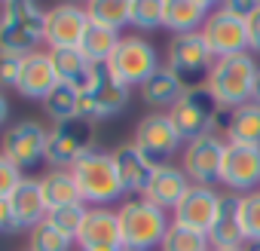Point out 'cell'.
Returning a JSON list of instances; mask_svg holds the SVG:
<instances>
[{
  "label": "cell",
  "instance_id": "e575fe53",
  "mask_svg": "<svg viewBox=\"0 0 260 251\" xmlns=\"http://www.w3.org/2000/svg\"><path fill=\"white\" fill-rule=\"evenodd\" d=\"M242 227L245 239H260V190L242 196Z\"/></svg>",
  "mask_w": 260,
  "mask_h": 251
},
{
  "label": "cell",
  "instance_id": "3957f363",
  "mask_svg": "<svg viewBox=\"0 0 260 251\" xmlns=\"http://www.w3.org/2000/svg\"><path fill=\"white\" fill-rule=\"evenodd\" d=\"M257 61L251 52H239V55H226V58H217L205 86L208 92L217 98V104L226 110H236L242 104L251 101V92H254V80H257Z\"/></svg>",
  "mask_w": 260,
  "mask_h": 251
},
{
  "label": "cell",
  "instance_id": "9c48e42d",
  "mask_svg": "<svg viewBox=\"0 0 260 251\" xmlns=\"http://www.w3.org/2000/svg\"><path fill=\"white\" fill-rule=\"evenodd\" d=\"M128 95H132V89H128L125 83H119L107 65L104 68H95L92 80L86 89H80V116L98 122V119H107L119 110H125L128 104Z\"/></svg>",
  "mask_w": 260,
  "mask_h": 251
},
{
  "label": "cell",
  "instance_id": "f546056e",
  "mask_svg": "<svg viewBox=\"0 0 260 251\" xmlns=\"http://www.w3.org/2000/svg\"><path fill=\"white\" fill-rule=\"evenodd\" d=\"M159 251H211V239L202 230H193V227L172 221L162 242H159Z\"/></svg>",
  "mask_w": 260,
  "mask_h": 251
},
{
  "label": "cell",
  "instance_id": "d6a6232c",
  "mask_svg": "<svg viewBox=\"0 0 260 251\" xmlns=\"http://www.w3.org/2000/svg\"><path fill=\"white\" fill-rule=\"evenodd\" d=\"M162 10L166 0H132L128 4V25H135L138 31H153L162 25Z\"/></svg>",
  "mask_w": 260,
  "mask_h": 251
},
{
  "label": "cell",
  "instance_id": "bcb514c9",
  "mask_svg": "<svg viewBox=\"0 0 260 251\" xmlns=\"http://www.w3.org/2000/svg\"><path fill=\"white\" fill-rule=\"evenodd\" d=\"M122 251H132V248H122Z\"/></svg>",
  "mask_w": 260,
  "mask_h": 251
},
{
  "label": "cell",
  "instance_id": "52a82bcc",
  "mask_svg": "<svg viewBox=\"0 0 260 251\" xmlns=\"http://www.w3.org/2000/svg\"><path fill=\"white\" fill-rule=\"evenodd\" d=\"M214 52L208 49V43H205V37L199 34V31H193V34H178V37H172V43H169V71H175V77L187 86V89H193V86H205V80H208V74H211V68H214Z\"/></svg>",
  "mask_w": 260,
  "mask_h": 251
},
{
  "label": "cell",
  "instance_id": "cb8c5ba5",
  "mask_svg": "<svg viewBox=\"0 0 260 251\" xmlns=\"http://www.w3.org/2000/svg\"><path fill=\"white\" fill-rule=\"evenodd\" d=\"M49 58H52V68L58 74V83H68V86H77V89H86L92 74H95V65L80 52V46H64V49H46Z\"/></svg>",
  "mask_w": 260,
  "mask_h": 251
},
{
  "label": "cell",
  "instance_id": "2e32d148",
  "mask_svg": "<svg viewBox=\"0 0 260 251\" xmlns=\"http://www.w3.org/2000/svg\"><path fill=\"white\" fill-rule=\"evenodd\" d=\"M80 251H122V233H119V217L113 208H89L83 230L74 239Z\"/></svg>",
  "mask_w": 260,
  "mask_h": 251
},
{
  "label": "cell",
  "instance_id": "d590c367",
  "mask_svg": "<svg viewBox=\"0 0 260 251\" xmlns=\"http://www.w3.org/2000/svg\"><path fill=\"white\" fill-rule=\"evenodd\" d=\"M22 181H25L22 169H19L16 163H10L4 153H0V199H10V193H13Z\"/></svg>",
  "mask_w": 260,
  "mask_h": 251
},
{
  "label": "cell",
  "instance_id": "30bf717a",
  "mask_svg": "<svg viewBox=\"0 0 260 251\" xmlns=\"http://www.w3.org/2000/svg\"><path fill=\"white\" fill-rule=\"evenodd\" d=\"M132 144H135L153 166H166V163H172V156L184 147V138L178 135L172 116L162 113V110H156V113H147V116L135 125Z\"/></svg>",
  "mask_w": 260,
  "mask_h": 251
},
{
  "label": "cell",
  "instance_id": "83f0119b",
  "mask_svg": "<svg viewBox=\"0 0 260 251\" xmlns=\"http://www.w3.org/2000/svg\"><path fill=\"white\" fill-rule=\"evenodd\" d=\"M119 40H122V37H119V31L89 22L86 34H83V40H80V52H83L95 68H104V65L113 58V52H116Z\"/></svg>",
  "mask_w": 260,
  "mask_h": 251
},
{
  "label": "cell",
  "instance_id": "836d02e7",
  "mask_svg": "<svg viewBox=\"0 0 260 251\" xmlns=\"http://www.w3.org/2000/svg\"><path fill=\"white\" fill-rule=\"evenodd\" d=\"M89 214V205L86 202H77V205H61V208H52L46 214V221L52 227H58L61 233H68L71 239H77V233L83 230V221Z\"/></svg>",
  "mask_w": 260,
  "mask_h": 251
},
{
  "label": "cell",
  "instance_id": "8fae6325",
  "mask_svg": "<svg viewBox=\"0 0 260 251\" xmlns=\"http://www.w3.org/2000/svg\"><path fill=\"white\" fill-rule=\"evenodd\" d=\"M223 153H226V138L220 135H202L184 144L181 153V169L187 172L190 184L214 187L220 184V169H223Z\"/></svg>",
  "mask_w": 260,
  "mask_h": 251
},
{
  "label": "cell",
  "instance_id": "7bdbcfd3",
  "mask_svg": "<svg viewBox=\"0 0 260 251\" xmlns=\"http://www.w3.org/2000/svg\"><path fill=\"white\" fill-rule=\"evenodd\" d=\"M251 101L260 104V71H257V80H254V92H251Z\"/></svg>",
  "mask_w": 260,
  "mask_h": 251
},
{
  "label": "cell",
  "instance_id": "9a60e30c",
  "mask_svg": "<svg viewBox=\"0 0 260 251\" xmlns=\"http://www.w3.org/2000/svg\"><path fill=\"white\" fill-rule=\"evenodd\" d=\"M89 28V16L86 7L64 0L55 4L52 10H46V25H43V43L49 49H64V46H80L83 34Z\"/></svg>",
  "mask_w": 260,
  "mask_h": 251
},
{
  "label": "cell",
  "instance_id": "b9f144b4",
  "mask_svg": "<svg viewBox=\"0 0 260 251\" xmlns=\"http://www.w3.org/2000/svg\"><path fill=\"white\" fill-rule=\"evenodd\" d=\"M196 4H199V7H205V10L211 13V10H217V7L223 4V0H196Z\"/></svg>",
  "mask_w": 260,
  "mask_h": 251
},
{
  "label": "cell",
  "instance_id": "6da1fadb",
  "mask_svg": "<svg viewBox=\"0 0 260 251\" xmlns=\"http://www.w3.org/2000/svg\"><path fill=\"white\" fill-rule=\"evenodd\" d=\"M46 10L37 0H10L0 13V52L31 55L43 43Z\"/></svg>",
  "mask_w": 260,
  "mask_h": 251
},
{
  "label": "cell",
  "instance_id": "c3c4849f",
  "mask_svg": "<svg viewBox=\"0 0 260 251\" xmlns=\"http://www.w3.org/2000/svg\"><path fill=\"white\" fill-rule=\"evenodd\" d=\"M28 251H31V248H28Z\"/></svg>",
  "mask_w": 260,
  "mask_h": 251
},
{
  "label": "cell",
  "instance_id": "484cf974",
  "mask_svg": "<svg viewBox=\"0 0 260 251\" xmlns=\"http://www.w3.org/2000/svg\"><path fill=\"white\" fill-rule=\"evenodd\" d=\"M184 92H187V86H184V83L175 77V71H169V68H159V71L141 86V98H144L150 107H156V110H172Z\"/></svg>",
  "mask_w": 260,
  "mask_h": 251
},
{
  "label": "cell",
  "instance_id": "f6af8a7d",
  "mask_svg": "<svg viewBox=\"0 0 260 251\" xmlns=\"http://www.w3.org/2000/svg\"><path fill=\"white\" fill-rule=\"evenodd\" d=\"M211 251H245V248H211Z\"/></svg>",
  "mask_w": 260,
  "mask_h": 251
},
{
  "label": "cell",
  "instance_id": "8992f818",
  "mask_svg": "<svg viewBox=\"0 0 260 251\" xmlns=\"http://www.w3.org/2000/svg\"><path fill=\"white\" fill-rule=\"evenodd\" d=\"M220 113H223V107H220L217 98L208 92V86H193V89H187V92L178 98V104L169 110V116H172V122H175L178 135L184 138V144L193 141V138L211 135Z\"/></svg>",
  "mask_w": 260,
  "mask_h": 251
},
{
  "label": "cell",
  "instance_id": "d4e9b609",
  "mask_svg": "<svg viewBox=\"0 0 260 251\" xmlns=\"http://www.w3.org/2000/svg\"><path fill=\"white\" fill-rule=\"evenodd\" d=\"M205 19H208V10L199 7L196 0H166V10H162V28H169L175 37H178V34L202 31Z\"/></svg>",
  "mask_w": 260,
  "mask_h": 251
},
{
  "label": "cell",
  "instance_id": "ab89813d",
  "mask_svg": "<svg viewBox=\"0 0 260 251\" xmlns=\"http://www.w3.org/2000/svg\"><path fill=\"white\" fill-rule=\"evenodd\" d=\"M0 233H19V224H16L10 199H0Z\"/></svg>",
  "mask_w": 260,
  "mask_h": 251
},
{
  "label": "cell",
  "instance_id": "d6986e66",
  "mask_svg": "<svg viewBox=\"0 0 260 251\" xmlns=\"http://www.w3.org/2000/svg\"><path fill=\"white\" fill-rule=\"evenodd\" d=\"M190 187H193V184H190L187 172H184L181 166H175V163H166V166H156V172H153V178H150L144 196H147L153 205H159L162 211H175V208L181 205V199L187 196Z\"/></svg>",
  "mask_w": 260,
  "mask_h": 251
},
{
  "label": "cell",
  "instance_id": "e0dca14e",
  "mask_svg": "<svg viewBox=\"0 0 260 251\" xmlns=\"http://www.w3.org/2000/svg\"><path fill=\"white\" fill-rule=\"evenodd\" d=\"M217 208H220V193H217L214 187L193 184V187L187 190V196L181 199V205L172 211V221L208 233L211 224H214V217H217Z\"/></svg>",
  "mask_w": 260,
  "mask_h": 251
},
{
  "label": "cell",
  "instance_id": "4dcf8cb0",
  "mask_svg": "<svg viewBox=\"0 0 260 251\" xmlns=\"http://www.w3.org/2000/svg\"><path fill=\"white\" fill-rule=\"evenodd\" d=\"M128 4L132 0H86V16L95 25L119 31L122 25H128Z\"/></svg>",
  "mask_w": 260,
  "mask_h": 251
},
{
  "label": "cell",
  "instance_id": "f35d334b",
  "mask_svg": "<svg viewBox=\"0 0 260 251\" xmlns=\"http://www.w3.org/2000/svg\"><path fill=\"white\" fill-rule=\"evenodd\" d=\"M248 25V52H260V10L245 19Z\"/></svg>",
  "mask_w": 260,
  "mask_h": 251
},
{
  "label": "cell",
  "instance_id": "ba28073f",
  "mask_svg": "<svg viewBox=\"0 0 260 251\" xmlns=\"http://www.w3.org/2000/svg\"><path fill=\"white\" fill-rule=\"evenodd\" d=\"M107 71H110L119 83H125L128 89H132V86L141 89V86L159 71V55H156V49H153L150 40L132 34V37H122V40H119L113 58L107 61Z\"/></svg>",
  "mask_w": 260,
  "mask_h": 251
},
{
  "label": "cell",
  "instance_id": "7dc6e473",
  "mask_svg": "<svg viewBox=\"0 0 260 251\" xmlns=\"http://www.w3.org/2000/svg\"><path fill=\"white\" fill-rule=\"evenodd\" d=\"M4 4H10V0H4Z\"/></svg>",
  "mask_w": 260,
  "mask_h": 251
},
{
  "label": "cell",
  "instance_id": "ac0fdd59",
  "mask_svg": "<svg viewBox=\"0 0 260 251\" xmlns=\"http://www.w3.org/2000/svg\"><path fill=\"white\" fill-rule=\"evenodd\" d=\"M55 86H58V74L52 68L49 52L37 49L22 58V74H19V86H16L19 95H25L31 101H43Z\"/></svg>",
  "mask_w": 260,
  "mask_h": 251
},
{
  "label": "cell",
  "instance_id": "ee69618b",
  "mask_svg": "<svg viewBox=\"0 0 260 251\" xmlns=\"http://www.w3.org/2000/svg\"><path fill=\"white\" fill-rule=\"evenodd\" d=\"M245 251H260V239H245Z\"/></svg>",
  "mask_w": 260,
  "mask_h": 251
},
{
  "label": "cell",
  "instance_id": "4fadbf2b",
  "mask_svg": "<svg viewBox=\"0 0 260 251\" xmlns=\"http://www.w3.org/2000/svg\"><path fill=\"white\" fill-rule=\"evenodd\" d=\"M220 184L230 193H254L260 190V147L254 144H226Z\"/></svg>",
  "mask_w": 260,
  "mask_h": 251
},
{
  "label": "cell",
  "instance_id": "7402d4cb",
  "mask_svg": "<svg viewBox=\"0 0 260 251\" xmlns=\"http://www.w3.org/2000/svg\"><path fill=\"white\" fill-rule=\"evenodd\" d=\"M10 205H13L19 230H31L40 221H46L49 208H46V199H43V190H40V178H25L10 193Z\"/></svg>",
  "mask_w": 260,
  "mask_h": 251
},
{
  "label": "cell",
  "instance_id": "8d00e7d4",
  "mask_svg": "<svg viewBox=\"0 0 260 251\" xmlns=\"http://www.w3.org/2000/svg\"><path fill=\"white\" fill-rule=\"evenodd\" d=\"M19 74H22V55L13 52H0V89H16L19 86Z\"/></svg>",
  "mask_w": 260,
  "mask_h": 251
},
{
  "label": "cell",
  "instance_id": "7c38bea8",
  "mask_svg": "<svg viewBox=\"0 0 260 251\" xmlns=\"http://www.w3.org/2000/svg\"><path fill=\"white\" fill-rule=\"evenodd\" d=\"M46 135L49 129H43L37 119H19L7 125L0 138V153L19 169H34L40 160H46Z\"/></svg>",
  "mask_w": 260,
  "mask_h": 251
},
{
  "label": "cell",
  "instance_id": "44dd1931",
  "mask_svg": "<svg viewBox=\"0 0 260 251\" xmlns=\"http://www.w3.org/2000/svg\"><path fill=\"white\" fill-rule=\"evenodd\" d=\"M113 166H116L122 193H135V196H144V190H147V184L156 172V166L135 144H119L113 150Z\"/></svg>",
  "mask_w": 260,
  "mask_h": 251
},
{
  "label": "cell",
  "instance_id": "4316f807",
  "mask_svg": "<svg viewBox=\"0 0 260 251\" xmlns=\"http://www.w3.org/2000/svg\"><path fill=\"white\" fill-rule=\"evenodd\" d=\"M40 190H43V199H46V208H61V205H77L83 202L80 196V187H77V178L71 169H49L43 178H40Z\"/></svg>",
  "mask_w": 260,
  "mask_h": 251
},
{
  "label": "cell",
  "instance_id": "74e56055",
  "mask_svg": "<svg viewBox=\"0 0 260 251\" xmlns=\"http://www.w3.org/2000/svg\"><path fill=\"white\" fill-rule=\"evenodd\" d=\"M220 10H226L230 16H239V19H248L260 10V0H223Z\"/></svg>",
  "mask_w": 260,
  "mask_h": 251
},
{
  "label": "cell",
  "instance_id": "603a6c76",
  "mask_svg": "<svg viewBox=\"0 0 260 251\" xmlns=\"http://www.w3.org/2000/svg\"><path fill=\"white\" fill-rule=\"evenodd\" d=\"M223 138L226 144H254L260 147V104L248 101L223 116Z\"/></svg>",
  "mask_w": 260,
  "mask_h": 251
},
{
  "label": "cell",
  "instance_id": "60d3db41",
  "mask_svg": "<svg viewBox=\"0 0 260 251\" xmlns=\"http://www.w3.org/2000/svg\"><path fill=\"white\" fill-rule=\"evenodd\" d=\"M10 119V98L4 95V89H0V125H4Z\"/></svg>",
  "mask_w": 260,
  "mask_h": 251
},
{
  "label": "cell",
  "instance_id": "f1b7e54d",
  "mask_svg": "<svg viewBox=\"0 0 260 251\" xmlns=\"http://www.w3.org/2000/svg\"><path fill=\"white\" fill-rule=\"evenodd\" d=\"M40 104H43V113L52 122L74 119V116H80V89L77 86H68V83H58Z\"/></svg>",
  "mask_w": 260,
  "mask_h": 251
},
{
  "label": "cell",
  "instance_id": "5b68a950",
  "mask_svg": "<svg viewBox=\"0 0 260 251\" xmlns=\"http://www.w3.org/2000/svg\"><path fill=\"white\" fill-rule=\"evenodd\" d=\"M95 144V122L86 116H74L64 122H52L46 135V163L52 169H74Z\"/></svg>",
  "mask_w": 260,
  "mask_h": 251
},
{
  "label": "cell",
  "instance_id": "7a4b0ae2",
  "mask_svg": "<svg viewBox=\"0 0 260 251\" xmlns=\"http://www.w3.org/2000/svg\"><path fill=\"white\" fill-rule=\"evenodd\" d=\"M119 217V233H122V245L132 251H150L162 242L172 217L169 211H162L159 205H153L147 196H132L116 208Z\"/></svg>",
  "mask_w": 260,
  "mask_h": 251
},
{
  "label": "cell",
  "instance_id": "1f68e13d",
  "mask_svg": "<svg viewBox=\"0 0 260 251\" xmlns=\"http://www.w3.org/2000/svg\"><path fill=\"white\" fill-rule=\"evenodd\" d=\"M28 248L31 251H71L74 239L68 233H61L58 227H52L49 221H40L37 227H31V236H28Z\"/></svg>",
  "mask_w": 260,
  "mask_h": 251
},
{
  "label": "cell",
  "instance_id": "ffe728a7",
  "mask_svg": "<svg viewBox=\"0 0 260 251\" xmlns=\"http://www.w3.org/2000/svg\"><path fill=\"white\" fill-rule=\"evenodd\" d=\"M208 239H211V248H242L245 245L242 196L239 193H220V208L208 230Z\"/></svg>",
  "mask_w": 260,
  "mask_h": 251
},
{
  "label": "cell",
  "instance_id": "277c9868",
  "mask_svg": "<svg viewBox=\"0 0 260 251\" xmlns=\"http://www.w3.org/2000/svg\"><path fill=\"white\" fill-rule=\"evenodd\" d=\"M71 172H74L80 196L89 208H107L110 202H116L122 196V184H119V175L113 166V153L89 150Z\"/></svg>",
  "mask_w": 260,
  "mask_h": 251
},
{
  "label": "cell",
  "instance_id": "5bb4252c",
  "mask_svg": "<svg viewBox=\"0 0 260 251\" xmlns=\"http://www.w3.org/2000/svg\"><path fill=\"white\" fill-rule=\"evenodd\" d=\"M208 43V49L214 52V58H226V55H239L248 52V25L239 16H230L226 10H211L202 31H199Z\"/></svg>",
  "mask_w": 260,
  "mask_h": 251
}]
</instances>
